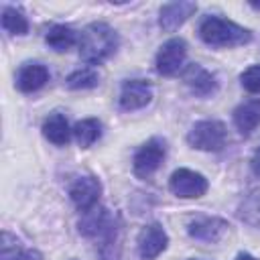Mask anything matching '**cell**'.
Listing matches in <instances>:
<instances>
[{
	"label": "cell",
	"mask_w": 260,
	"mask_h": 260,
	"mask_svg": "<svg viewBox=\"0 0 260 260\" xmlns=\"http://www.w3.org/2000/svg\"><path fill=\"white\" fill-rule=\"evenodd\" d=\"M77 45H79V55L85 63L100 65L116 53L118 35L106 22H91L81 30Z\"/></svg>",
	"instance_id": "1"
},
{
	"label": "cell",
	"mask_w": 260,
	"mask_h": 260,
	"mask_svg": "<svg viewBox=\"0 0 260 260\" xmlns=\"http://www.w3.org/2000/svg\"><path fill=\"white\" fill-rule=\"evenodd\" d=\"M199 37L209 47H240L250 43L252 32L221 16H205L199 24Z\"/></svg>",
	"instance_id": "2"
},
{
	"label": "cell",
	"mask_w": 260,
	"mask_h": 260,
	"mask_svg": "<svg viewBox=\"0 0 260 260\" xmlns=\"http://www.w3.org/2000/svg\"><path fill=\"white\" fill-rule=\"evenodd\" d=\"M187 142L197 150L217 152L228 142V130L219 120H199L187 132Z\"/></svg>",
	"instance_id": "3"
},
{
	"label": "cell",
	"mask_w": 260,
	"mask_h": 260,
	"mask_svg": "<svg viewBox=\"0 0 260 260\" xmlns=\"http://www.w3.org/2000/svg\"><path fill=\"white\" fill-rule=\"evenodd\" d=\"M165 154H167V144L162 138L154 136L146 140L134 154V160H132L134 175L140 179H148L160 167V162L165 160Z\"/></svg>",
	"instance_id": "4"
},
{
	"label": "cell",
	"mask_w": 260,
	"mask_h": 260,
	"mask_svg": "<svg viewBox=\"0 0 260 260\" xmlns=\"http://www.w3.org/2000/svg\"><path fill=\"white\" fill-rule=\"evenodd\" d=\"M207 187H209L207 179L191 169H177L169 179V189L181 199H197L205 195Z\"/></svg>",
	"instance_id": "5"
},
{
	"label": "cell",
	"mask_w": 260,
	"mask_h": 260,
	"mask_svg": "<svg viewBox=\"0 0 260 260\" xmlns=\"http://www.w3.org/2000/svg\"><path fill=\"white\" fill-rule=\"evenodd\" d=\"M185 57H187V43L181 37H173L167 43H162L156 53V59H154L156 71L165 77H171L179 73V69L185 63Z\"/></svg>",
	"instance_id": "6"
},
{
	"label": "cell",
	"mask_w": 260,
	"mask_h": 260,
	"mask_svg": "<svg viewBox=\"0 0 260 260\" xmlns=\"http://www.w3.org/2000/svg\"><path fill=\"white\" fill-rule=\"evenodd\" d=\"M100 195H102V183L98 177L93 175H83V177H77L71 187H69V197L73 201V205L85 213L89 209H93L100 201Z\"/></svg>",
	"instance_id": "7"
},
{
	"label": "cell",
	"mask_w": 260,
	"mask_h": 260,
	"mask_svg": "<svg viewBox=\"0 0 260 260\" xmlns=\"http://www.w3.org/2000/svg\"><path fill=\"white\" fill-rule=\"evenodd\" d=\"M138 254L142 260H154L158 254H162L169 246V236L160 223H148L138 234Z\"/></svg>",
	"instance_id": "8"
},
{
	"label": "cell",
	"mask_w": 260,
	"mask_h": 260,
	"mask_svg": "<svg viewBox=\"0 0 260 260\" xmlns=\"http://www.w3.org/2000/svg\"><path fill=\"white\" fill-rule=\"evenodd\" d=\"M183 81L185 85L191 89V93L199 95V98H209L217 91L219 83L215 73H211L209 69H205L199 63H191L187 65V69L183 71Z\"/></svg>",
	"instance_id": "9"
},
{
	"label": "cell",
	"mask_w": 260,
	"mask_h": 260,
	"mask_svg": "<svg viewBox=\"0 0 260 260\" xmlns=\"http://www.w3.org/2000/svg\"><path fill=\"white\" fill-rule=\"evenodd\" d=\"M152 100V85L144 79H128L120 91V108L126 112L140 110Z\"/></svg>",
	"instance_id": "10"
},
{
	"label": "cell",
	"mask_w": 260,
	"mask_h": 260,
	"mask_svg": "<svg viewBox=\"0 0 260 260\" xmlns=\"http://www.w3.org/2000/svg\"><path fill=\"white\" fill-rule=\"evenodd\" d=\"M230 223L221 217H211V215H203V217H195L187 232L193 240L197 242H205V244H215L221 240V236L228 232Z\"/></svg>",
	"instance_id": "11"
},
{
	"label": "cell",
	"mask_w": 260,
	"mask_h": 260,
	"mask_svg": "<svg viewBox=\"0 0 260 260\" xmlns=\"http://www.w3.org/2000/svg\"><path fill=\"white\" fill-rule=\"evenodd\" d=\"M197 10L195 2H187V0H179V2H169L160 8L158 14V26L167 32L177 30L189 16H193V12Z\"/></svg>",
	"instance_id": "12"
},
{
	"label": "cell",
	"mask_w": 260,
	"mask_h": 260,
	"mask_svg": "<svg viewBox=\"0 0 260 260\" xmlns=\"http://www.w3.org/2000/svg\"><path fill=\"white\" fill-rule=\"evenodd\" d=\"M49 81V69L43 63H24L16 73V87L22 93L39 91Z\"/></svg>",
	"instance_id": "13"
},
{
	"label": "cell",
	"mask_w": 260,
	"mask_h": 260,
	"mask_svg": "<svg viewBox=\"0 0 260 260\" xmlns=\"http://www.w3.org/2000/svg\"><path fill=\"white\" fill-rule=\"evenodd\" d=\"M234 126L244 136L252 134L260 126V98L246 100L234 110Z\"/></svg>",
	"instance_id": "14"
},
{
	"label": "cell",
	"mask_w": 260,
	"mask_h": 260,
	"mask_svg": "<svg viewBox=\"0 0 260 260\" xmlns=\"http://www.w3.org/2000/svg\"><path fill=\"white\" fill-rule=\"evenodd\" d=\"M71 132H73V130L69 128L67 118H65L63 114H59V112L51 114V116L43 122V136H45L49 142L57 144V146H65V144L69 142V138H71Z\"/></svg>",
	"instance_id": "15"
},
{
	"label": "cell",
	"mask_w": 260,
	"mask_h": 260,
	"mask_svg": "<svg viewBox=\"0 0 260 260\" xmlns=\"http://www.w3.org/2000/svg\"><path fill=\"white\" fill-rule=\"evenodd\" d=\"M110 223H112V217L108 215V211L104 207H93V209L85 211L83 217L79 219V232L87 238L102 236Z\"/></svg>",
	"instance_id": "16"
},
{
	"label": "cell",
	"mask_w": 260,
	"mask_h": 260,
	"mask_svg": "<svg viewBox=\"0 0 260 260\" xmlns=\"http://www.w3.org/2000/svg\"><path fill=\"white\" fill-rule=\"evenodd\" d=\"M45 43L53 51L63 53V51H69L75 43H79V39H77V32L71 26H67V24H53L47 30V35H45Z\"/></svg>",
	"instance_id": "17"
},
{
	"label": "cell",
	"mask_w": 260,
	"mask_h": 260,
	"mask_svg": "<svg viewBox=\"0 0 260 260\" xmlns=\"http://www.w3.org/2000/svg\"><path fill=\"white\" fill-rule=\"evenodd\" d=\"M73 136L81 148H89L102 136V122L98 118H85L73 126Z\"/></svg>",
	"instance_id": "18"
},
{
	"label": "cell",
	"mask_w": 260,
	"mask_h": 260,
	"mask_svg": "<svg viewBox=\"0 0 260 260\" xmlns=\"http://www.w3.org/2000/svg\"><path fill=\"white\" fill-rule=\"evenodd\" d=\"M2 26L10 35H26L28 32V20H26L24 12L16 6L2 8Z\"/></svg>",
	"instance_id": "19"
},
{
	"label": "cell",
	"mask_w": 260,
	"mask_h": 260,
	"mask_svg": "<svg viewBox=\"0 0 260 260\" xmlns=\"http://www.w3.org/2000/svg\"><path fill=\"white\" fill-rule=\"evenodd\" d=\"M65 83H67L69 89H75V91H79V89H91V87H95L100 83V75L91 67H81V69H75L73 73H69V77L65 79Z\"/></svg>",
	"instance_id": "20"
},
{
	"label": "cell",
	"mask_w": 260,
	"mask_h": 260,
	"mask_svg": "<svg viewBox=\"0 0 260 260\" xmlns=\"http://www.w3.org/2000/svg\"><path fill=\"white\" fill-rule=\"evenodd\" d=\"M238 215L242 221H246L248 225H254V228H260V193H252L248 195L240 209H238Z\"/></svg>",
	"instance_id": "21"
},
{
	"label": "cell",
	"mask_w": 260,
	"mask_h": 260,
	"mask_svg": "<svg viewBox=\"0 0 260 260\" xmlns=\"http://www.w3.org/2000/svg\"><path fill=\"white\" fill-rule=\"evenodd\" d=\"M22 246L10 232H2V244H0V258L2 260H18L22 256Z\"/></svg>",
	"instance_id": "22"
},
{
	"label": "cell",
	"mask_w": 260,
	"mask_h": 260,
	"mask_svg": "<svg viewBox=\"0 0 260 260\" xmlns=\"http://www.w3.org/2000/svg\"><path fill=\"white\" fill-rule=\"evenodd\" d=\"M242 87L250 93H260V65H250L240 75Z\"/></svg>",
	"instance_id": "23"
},
{
	"label": "cell",
	"mask_w": 260,
	"mask_h": 260,
	"mask_svg": "<svg viewBox=\"0 0 260 260\" xmlns=\"http://www.w3.org/2000/svg\"><path fill=\"white\" fill-rule=\"evenodd\" d=\"M250 165H252V171L256 173V175H260V146L254 150V154H252V160H250Z\"/></svg>",
	"instance_id": "24"
},
{
	"label": "cell",
	"mask_w": 260,
	"mask_h": 260,
	"mask_svg": "<svg viewBox=\"0 0 260 260\" xmlns=\"http://www.w3.org/2000/svg\"><path fill=\"white\" fill-rule=\"evenodd\" d=\"M18 260H41V256H39L37 252H32V250H24Z\"/></svg>",
	"instance_id": "25"
},
{
	"label": "cell",
	"mask_w": 260,
	"mask_h": 260,
	"mask_svg": "<svg viewBox=\"0 0 260 260\" xmlns=\"http://www.w3.org/2000/svg\"><path fill=\"white\" fill-rule=\"evenodd\" d=\"M234 260H258V258H256V256H252V254H248V252H240Z\"/></svg>",
	"instance_id": "26"
},
{
	"label": "cell",
	"mask_w": 260,
	"mask_h": 260,
	"mask_svg": "<svg viewBox=\"0 0 260 260\" xmlns=\"http://www.w3.org/2000/svg\"><path fill=\"white\" fill-rule=\"evenodd\" d=\"M250 6H252L254 10H260V4H258V2H250Z\"/></svg>",
	"instance_id": "27"
},
{
	"label": "cell",
	"mask_w": 260,
	"mask_h": 260,
	"mask_svg": "<svg viewBox=\"0 0 260 260\" xmlns=\"http://www.w3.org/2000/svg\"><path fill=\"white\" fill-rule=\"evenodd\" d=\"M71 260H77V258H71Z\"/></svg>",
	"instance_id": "28"
}]
</instances>
